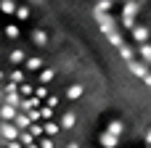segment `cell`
<instances>
[{"mask_svg": "<svg viewBox=\"0 0 151 148\" xmlns=\"http://www.w3.org/2000/svg\"><path fill=\"white\" fill-rule=\"evenodd\" d=\"M146 3H151V0H146Z\"/></svg>", "mask_w": 151, "mask_h": 148, "instance_id": "obj_16", "label": "cell"}, {"mask_svg": "<svg viewBox=\"0 0 151 148\" xmlns=\"http://www.w3.org/2000/svg\"><path fill=\"white\" fill-rule=\"evenodd\" d=\"M58 122H61V127L69 132V130H74V127H77V114H74V111H64V114L58 117Z\"/></svg>", "mask_w": 151, "mask_h": 148, "instance_id": "obj_6", "label": "cell"}, {"mask_svg": "<svg viewBox=\"0 0 151 148\" xmlns=\"http://www.w3.org/2000/svg\"><path fill=\"white\" fill-rule=\"evenodd\" d=\"M104 37H106V40H109V42H111L114 48H119V45L125 42V37H122V34L117 32V26H114V29H109V32H104Z\"/></svg>", "mask_w": 151, "mask_h": 148, "instance_id": "obj_8", "label": "cell"}, {"mask_svg": "<svg viewBox=\"0 0 151 148\" xmlns=\"http://www.w3.org/2000/svg\"><path fill=\"white\" fill-rule=\"evenodd\" d=\"M138 56H141V61L146 66H151V42H141L138 45Z\"/></svg>", "mask_w": 151, "mask_h": 148, "instance_id": "obj_9", "label": "cell"}, {"mask_svg": "<svg viewBox=\"0 0 151 148\" xmlns=\"http://www.w3.org/2000/svg\"><path fill=\"white\" fill-rule=\"evenodd\" d=\"M93 16H96V21L101 24V32L114 29V16H111L109 11H93Z\"/></svg>", "mask_w": 151, "mask_h": 148, "instance_id": "obj_3", "label": "cell"}, {"mask_svg": "<svg viewBox=\"0 0 151 148\" xmlns=\"http://www.w3.org/2000/svg\"><path fill=\"white\" fill-rule=\"evenodd\" d=\"M64 95H66L69 103H74V101H80V98L85 95V85H82V82H74V85H69V87L64 90Z\"/></svg>", "mask_w": 151, "mask_h": 148, "instance_id": "obj_4", "label": "cell"}, {"mask_svg": "<svg viewBox=\"0 0 151 148\" xmlns=\"http://www.w3.org/2000/svg\"><path fill=\"white\" fill-rule=\"evenodd\" d=\"M111 3H114V0H98L93 11H111Z\"/></svg>", "mask_w": 151, "mask_h": 148, "instance_id": "obj_12", "label": "cell"}, {"mask_svg": "<svg viewBox=\"0 0 151 148\" xmlns=\"http://www.w3.org/2000/svg\"><path fill=\"white\" fill-rule=\"evenodd\" d=\"M122 3H125V0H122Z\"/></svg>", "mask_w": 151, "mask_h": 148, "instance_id": "obj_17", "label": "cell"}, {"mask_svg": "<svg viewBox=\"0 0 151 148\" xmlns=\"http://www.w3.org/2000/svg\"><path fill=\"white\" fill-rule=\"evenodd\" d=\"M143 140H146V146L151 148V130H149V132H146V138H143Z\"/></svg>", "mask_w": 151, "mask_h": 148, "instance_id": "obj_14", "label": "cell"}, {"mask_svg": "<svg viewBox=\"0 0 151 148\" xmlns=\"http://www.w3.org/2000/svg\"><path fill=\"white\" fill-rule=\"evenodd\" d=\"M64 148H80V143H77V140H69V143H66Z\"/></svg>", "mask_w": 151, "mask_h": 148, "instance_id": "obj_13", "label": "cell"}, {"mask_svg": "<svg viewBox=\"0 0 151 148\" xmlns=\"http://www.w3.org/2000/svg\"><path fill=\"white\" fill-rule=\"evenodd\" d=\"M98 143H101V148H117V146H119V138L104 130V132H101V138H98Z\"/></svg>", "mask_w": 151, "mask_h": 148, "instance_id": "obj_7", "label": "cell"}, {"mask_svg": "<svg viewBox=\"0 0 151 148\" xmlns=\"http://www.w3.org/2000/svg\"><path fill=\"white\" fill-rule=\"evenodd\" d=\"M138 11H141V3H138V0H125V5H122V26H125L127 32L135 26Z\"/></svg>", "mask_w": 151, "mask_h": 148, "instance_id": "obj_1", "label": "cell"}, {"mask_svg": "<svg viewBox=\"0 0 151 148\" xmlns=\"http://www.w3.org/2000/svg\"><path fill=\"white\" fill-rule=\"evenodd\" d=\"M143 82H146V85H149V87H151V71H149V74H146V77H143Z\"/></svg>", "mask_w": 151, "mask_h": 148, "instance_id": "obj_15", "label": "cell"}, {"mask_svg": "<svg viewBox=\"0 0 151 148\" xmlns=\"http://www.w3.org/2000/svg\"><path fill=\"white\" fill-rule=\"evenodd\" d=\"M130 34H133V40L141 45V42H149V37H151V29L149 26H141V24H135L133 29H130Z\"/></svg>", "mask_w": 151, "mask_h": 148, "instance_id": "obj_5", "label": "cell"}, {"mask_svg": "<svg viewBox=\"0 0 151 148\" xmlns=\"http://www.w3.org/2000/svg\"><path fill=\"white\" fill-rule=\"evenodd\" d=\"M127 64V71L133 74V77H138V79H143L146 74H149V66L143 64V61H138V58H130V61H125Z\"/></svg>", "mask_w": 151, "mask_h": 148, "instance_id": "obj_2", "label": "cell"}, {"mask_svg": "<svg viewBox=\"0 0 151 148\" xmlns=\"http://www.w3.org/2000/svg\"><path fill=\"white\" fill-rule=\"evenodd\" d=\"M117 50H119V58H122V61H130V58H135V50H133L127 42H122Z\"/></svg>", "mask_w": 151, "mask_h": 148, "instance_id": "obj_10", "label": "cell"}, {"mask_svg": "<svg viewBox=\"0 0 151 148\" xmlns=\"http://www.w3.org/2000/svg\"><path fill=\"white\" fill-rule=\"evenodd\" d=\"M106 132H111V135H117V138H119V135L125 132V124H122L119 119H111V122H109V127H106Z\"/></svg>", "mask_w": 151, "mask_h": 148, "instance_id": "obj_11", "label": "cell"}]
</instances>
